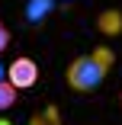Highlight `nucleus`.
<instances>
[{"instance_id": "1", "label": "nucleus", "mask_w": 122, "mask_h": 125, "mask_svg": "<svg viewBox=\"0 0 122 125\" xmlns=\"http://www.w3.org/2000/svg\"><path fill=\"white\" fill-rule=\"evenodd\" d=\"M112 67H116V52L109 45H96L93 52L77 55L74 61L67 64L64 80H67V87L74 93H93V90H100L106 83V77L112 74Z\"/></svg>"}, {"instance_id": "2", "label": "nucleus", "mask_w": 122, "mask_h": 125, "mask_svg": "<svg viewBox=\"0 0 122 125\" xmlns=\"http://www.w3.org/2000/svg\"><path fill=\"white\" fill-rule=\"evenodd\" d=\"M7 80L16 90H32L39 83V64L32 58H13L10 67H7Z\"/></svg>"}, {"instance_id": "3", "label": "nucleus", "mask_w": 122, "mask_h": 125, "mask_svg": "<svg viewBox=\"0 0 122 125\" xmlns=\"http://www.w3.org/2000/svg\"><path fill=\"white\" fill-rule=\"evenodd\" d=\"M52 10H55V0H29V3H26V22L42 26Z\"/></svg>"}, {"instance_id": "4", "label": "nucleus", "mask_w": 122, "mask_h": 125, "mask_svg": "<svg viewBox=\"0 0 122 125\" xmlns=\"http://www.w3.org/2000/svg\"><path fill=\"white\" fill-rule=\"evenodd\" d=\"M100 32H106V35L122 32V13H119V10H106V13H100Z\"/></svg>"}, {"instance_id": "5", "label": "nucleus", "mask_w": 122, "mask_h": 125, "mask_svg": "<svg viewBox=\"0 0 122 125\" xmlns=\"http://www.w3.org/2000/svg\"><path fill=\"white\" fill-rule=\"evenodd\" d=\"M16 99H19V90L10 83V80H0V112H7L16 106Z\"/></svg>"}, {"instance_id": "6", "label": "nucleus", "mask_w": 122, "mask_h": 125, "mask_svg": "<svg viewBox=\"0 0 122 125\" xmlns=\"http://www.w3.org/2000/svg\"><path fill=\"white\" fill-rule=\"evenodd\" d=\"M29 125H61V112H58V106H45Z\"/></svg>"}, {"instance_id": "7", "label": "nucleus", "mask_w": 122, "mask_h": 125, "mask_svg": "<svg viewBox=\"0 0 122 125\" xmlns=\"http://www.w3.org/2000/svg\"><path fill=\"white\" fill-rule=\"evenodd\" d=\"M10 42H13V35H10V29L3 26V22H0V55H3L7 48H10Z\"/></svg>"}, {"instance_id": "8", "label": "nucleus", "mask_w": 122, "mask_h": 125, "mask_svg": "<svg viewBox=\"0 0 122 125\" xmlns=\"http://www.w3.org/2000/svg\"><path fill=\"white\" fill-rule=\"evenodd\" d=\"M0 80H7V67H3V61H0Z\"/></svg>"}, {"instance_id": "9", "label": "nucleus", "mask_w": 122, "mask_h": 125, "mask_svg": "<svg viewBox=\"0 0 122 125\" xmlns=\"http://www.w3.org/2000/svg\"><path fill=\"white\" fill-rule=\"evenodd\" d=\"M0 125H13V122H10V119H3V115H0Z\"/></svg>"}, {"instance_id": "10", "label": "nucleus", "mask_w": 122, "mask_h": 125, "mask_svg": "<svg viewBox=\"0 0 122 125\" xmlns=\"http://www.w3.org/2000/svg\"><path fill=\"white\" fill-rule=\"evenodd\" d=\"M119 103H122V96H119Z\"/></svg>"}]
</instances>
